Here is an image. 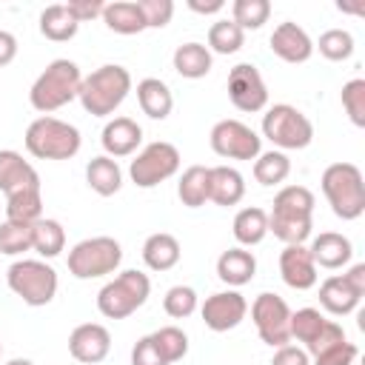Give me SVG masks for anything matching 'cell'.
Wrapping results in <instances>:
<instances>
[{
    "instance_id": "cell-1",
    "label": "cell",
    "mask_w": 365,
    "mask_h": 365,
    "mask_svg": "<svg viewBox=\"0 0 365 365\" xmlns=\"http://www.w3.org/2000/svg\"><path fill=\"white\" fill-rule=\"evenodd\" d=\"M80 83H83L80 66H77L74 60L57 57V60H51V63L37 74V80L31 83L29 103H31L34 111L51 114V111L68 106L71 100H77Z\"/></svg>"
},
{
    "instance_id": "cell-2",
    "label": "cell",
    "mask_w": 365,
    "mask_h": 365,
    "mask_svg": "<svg viewBox=\"0 0 365 365\" xmlns=\"http://www.w3.org/2000/svg\"><path fill=\"white\" fill-rule=\"evenodd\" d=\"M128 91H131L128 68L120 63H106V66H100L83 77L77 100L83 103V108L91 117H108L123 106Z\"/></svg>"
},
{
    "instance_id": "cell-3",
    "label": "cell",
    "mask_w": 365,
    "mask_h": 365,
    "mask_svg": "<svg viewBox=\"0 0 365 365\" xmlns=\"http://www.w3.org/2000/svg\"><path fill=\"white\" fill-rule=\"evenodd\" d=\"M23 143H26V151L37 160H71L80 151L83 137L77 125L43 114L29 123Z\"/></svg>"
},
{
    "instance_id": "cell-4",
    "label": "cell",
    "mask_w": 365,
    "mask_h": 365,
    "mask_svg": "<svg viewBox=\"0 0 365 365\" xmlns=\"http://www.w3.org/2000/svg\"><path fill=\"white\" fill-rule=\"evenodd\" d=\"M322 194L339 220H356L365 211V180L354 163H331L319 177Z\"/></svg>"
},
{
    "instance_id": "cell-5",
    "label": "cell",
    "mask_w": 365,
    "mask_h": 365,
    "mask_svg": "<svg viewBox=\"0 0 365 365\" xmlns=\"http://www.w3.org/2000/svg\"><path fill=\"white\" fill-rule=\"evenodd\" d=\"M148 294H151V279L143 271L128 268L97 291V311L106 319H125L145 305Z\"/></svg>"
},
{
    "instance_id": "cell-6",
    "label": "cell",
    "mask_w": 365,
    "mask_h": 365,
    "mask_svg": "<svg viewBox=\"0 0 365 365\" xmlns=\"http://www.w3.org/2000/svg\"><path fill=\"white\" fill-rule=\"evenodd\" d=\"M9 288L31 308H43L57 294V271L46 259H14L6 271Z\"/></svg>"
},
{
    "instance_id": "cell-7",
    "label": "cell",
    "mask_w": 365,
    "mask_h": 365,
    "mask_svg": "<svg viewBox=\"0 0 365 365\" xmlns=\"http://www.w3.org/2000/svg\"><path fill=\"white\" fill-rule=\"evenodd\" d=\"M262 137L277 145V151H299L314 140L311 120L288 103H277L262 114Z\"/></svg>"
},
{
    "instance_id": "cell-8",
    "label": "cell",
    "mask_w": 365,
    "mask_h": 365,
    "mask_svg": "<svg viewBox=\"0 0 365 365\" xmlns=\"http://www.w3.org/2000/svg\"><path fill=\"white\" fill-rule=\"evenodd\" d=\"M68 274L77 279H97L114 274L123 262V245L114 237H88L68 251Z\"/></svg>"
},
{
    "instance_id": "cell-9",
    "label": "cell",
    "mask_w": 365,
    "mask_h": 365,
    "mask_svg": "<svg viewBox=\"0 0 365 365\" xmlns=\"http://www.w3.org/2000/svg\"><path fill=\"white\" fill-rule=\"evenodd\" d=\"M177 171H180V151H177V145H171L165 140L148 143L128 165V177L137 188H154V185L171 180Z\"/></svg>"
},
{
    "instance_id": "cell-10",
    "label": "cell",
    "mask_w": 365,
    "mask_h": 365,
    "mask_svg": "<svg viewBox=\"0 0 365 365\" xmlns=\"http://www.w3.org/2000/svg\"><path fill=\"white\" fill-rule=\"evenodd\" d=\"M251 319L265 345L279 348V345L291 342V308L279 294L262 291L251 302Z\"/></svg>"
},
{
    "instance_id": "cell-11",
    "label": "cell",
    "mask_w": 365,
    "mask_h": 365,
    "mask_svg": "<svg viewBox=\"0 0 365 365\" xmlns=\"http://www.w3.org/2000/svg\"><path fill=\"white\" fill-rule=\"evenodd\" d=\"M208 143H211L214 154L222 157V160H257L259 151H262V137L240 120L214 123V128L208 134Z\"/></svg>"
},
{
    "instance_id": "cell-12",
    "label": "cell",
    "mask_w": 365,
    "mask_h": 365,
    "mask_svg": "<svg viewBox=\"0 0 365 365\" xmlns=\"http://www.w3.org/2000/svg\"><path fill=\"white\" fill-rule=\"evenodd\" d=\"M228 100L245 114H257L268 106V86L254 63H237L228 71Z\"/></svg>"
},
{
    "instance_id": "cell-13",
    "label": "cell",
    "mask_w": 365,
    "mask_h": 365,
    "mask_svg": "<svg viewBox=\"0 0 365 365\" xmlns=\"http://www.w3.org/2000/svg\"><path fill=\"white\" fill-rule=\"evenodd\" d=\"M200 314H202L205 328H211V331H217V334H225V331L237 328V325L245 319L248 302H245V297H242L240 291L228 288V291H217V294L205 297Z\"/></svg>"
},
{
    "instance_id": "cell-14",
    "label": "cell",
    "mask_w": 365,
    "mask_h": 365,
    "mask_svg": "<svg viewBox=\"0 0 365 365\" xmlns=\"http://www.w3.org/2000/svg\"><path fill=\"white\" fill-rule=\"evenodd\" d=\"M111 351V334L100 322H83L68 334V354L83 365H97Z\"/></svg>"
},
{
    "instance_id": "cell-15",
    "label": "cell",
    "mask_w": 365,
    "mask_h": 365,
    "mask_svg": "<svg viewBox=\"0 0 365 365\" xmlns=\"http://www.w3.org/2000/svg\"><path fill=\"white\" fill-rule=\"evenodd\" d=\"M268 46H271V51H274L279 60L294 63V66L311 60V54H314V40H311L308 31H305L302 26H297L294 20L279 23V26L271 31Z\"/></svg>"
},
{
    "instance_id": "cell-16",
    "label": "cell",
    "mask_w": 365,
    "mask_h": 365,
    "mask_svg": "<svg viewBox=\"0 0 365 365\" xmlns=\"http://www.w3.org/2000/svg\"><path fill=\"white\" fill-rule=\"evenodd\" d=\"M279 277L294 291H308L317 285V265L305 245H285L279 254Z\"/></svg>"
},
{
    "instance_id": "cell-17",
    "label": "cell",
    "mask_w": 365,
    "mask_h": 365,
    "mask_svg": "<svg viewBox=\"0 0 365 365\" xmlns=\"http://www.w3.org/2000/svg\"><path fill=\"white\" fill-rule=\"evenodd\" d=\"M100 143H103V151L106 157L117 160V157H128L140 148L143 143V128L137 125V120L131 117H114L103 125V134H100Z\"/></svg>"
},
{
    "instance_id": "cell-18",
    "label": "cell",
    "mask_w": 365,
    "mask_h": 365,
    "mask_svg": "<svg viewBox=\"0 0 365 365\" xmlns=\"http://www.w3.org/2000/svg\"><path fill=\"white\" fill-rule=\"evenodd\" d=\"M308 251H311L314 265L317 268H328V271H336V268L348 265L351 257H354L351 240L345 234H339V231H322V234H317L311 240Z\"/></svg>"
},
{
    "instance_id": "cell-19",
    "label": "cell",
    "mask_w": 365,
    "mask_h": 365,
    "mask_svg": "<svg viewBox=\"0 0 365 365\" xmlns=\"http://www.w3.org/2000/svg\"><path fill=\"white\" fill-rule=\"evenodd\" d=\"M245 197V180L234 165H211L208 168V200L214 205H237Z\"/></svg>"
},
{
    "instance_id": "cell-20",
    "label": "cell",
    "mask_w": 365,
    "mask_h": 365,
    "mask_svg": "<svg viewBox=\"0 0 365 365\" xmlns=\"http://www.w3.org/2000/svg\"><path fill=\"white\" fill-rule=\"evenodd\" d=\"M31 185H40V174L34 171V165L23 160L20 151L0 148V191L11 194L20 188H31Z\"/></svg>"
},
{
    "instance_id": "cell-21",
    "label": "cell",
    "mask_w": 365,
    "mask_h": 365,
    "mask_svg": "<svg viewBox=\"0 0 365 365\" xmlns=\"http://www.w3.org/2000/svg\"><path fill=\"white\" fill-rule=\"evenodd\" d=\"M254 274H257V257L242 245L228 248L217 257V277L231 288L248 285L254 279Z\"/></svg>"
},
{
    "instance_id": "cell-22",
    "label": "cell",
    "mask_w": 365,
    "mask_h": 365,
    "mask_svg": "<svg viewBox=\"0 0 365 365\" xmlns=\"http://www.w3.org/2000/svg\"><path fill=\"white\" fill-rule=\"evenodd\" d=\"M137 103L145 117L151 120H165L174 108V94L160 77H145L137 83Z\"/></svg>"
},
{
    "instance_id": "cell-23",
    "label": "cell",
    "mask_w": 365,
    "mask_h": 365,
    "mask_svg": "<svg viewBox=\"0 0 365 365\" xmlns=\"http://www.w3.org/2000/svg\"><path fill=\"white\" fill-rule=\"evenodd\" d=\"M182 251H180V242L174 234L168 231H157L151 234L145 242H143V262L151 268V271H171L177 262H180Z\"/></svg>"
},
{
    "instance_id": "cell-24",
    "label": "cell",
    "mask_w": 365,
    "mask_h": 365,
    "mask_svg": "<svg viewBox=\"0 0 365 365\" xmlns=\"http://www.w3.org/2000/svg\"><path fill=\"white\" fill-rule=\"evenodd\" d=\"M86 182L94 194L100 197H114L120 188H123V171L117 165V160L100 154V157H91L88 165H86Z\"/></svg>"
},
{
    "instance_id": "cell-25",
    "label": "cell",
    "mask_w": 365,
    "mask_h": 365,
    "mask_svg": "<svg viewBox=\"0 0 365 365\" xmlns=\"http://www.w3.org/2000/svg\"><path fill=\"white\" fill-rule=\"evenodd\" d=\"M171 63H174V71H177L180 77H185V80H200V77H205V74L211 71L214 57H211V51H208L202 43H194V40H191V43H182V46L174 48Z\"/></svg>"
},
{
    "instance_id": "cell-26",
    "label": "cell",
    "mask_w": 365,
    "mask_h": 365,
    "mask_svg": "<svg viewBox=\"0 0 365 365\" xmlns=\"http://www.w3.org/2000/svg\"><path fill=\"white\" fill-rule=\"evenodd\" d=\"M40 217H43V191H40V185L6 194V220L9 222L34 225Z\"/></svg>"
},
{
    "instance_id": "cell-27",
    "label": "cell",
    "mask_w": 365,
    "mask_h": 365,
    "mask_svg": "<svg viewBox=\"0 0 365 365\" xmlns=\"http://www.w3.org/2000/svg\"><path fill=\"white\" fill-rule=\"evenodd\" d=\"M314 194L305 185H285L277 191L274 205L268 214L277 217H297V220H314Z\"/></svg>"
},
{
    "instance_id": "cell-28",
    "label": "cell",
    "mask_w": 365,
    "mask_h": 365,
    "mask_svg": "<svg viewBox=\"0 0 365 365\" xmlns=\"http://www.w3.org/2000/svg\"><path fill=\"white\" fill-rule=\"evenodd\" d=\"M231 231H234V240H237L242 248L259 245V242L268 237V211L259 208V205L240 208L237 217H234Z\"/></svg>"
},
{
    "instance_id": "cell-29",
    "label": "cell",
    "mask_w": 365,
    "mask_h": 365,
    "mask_svg": "<svg viewBox=\"0 0 365 365\" xmlns=\"http://www.w3.org/2000/svg\"><path fill=\"white\" fill-rule=\"evenodd\" d=\"M359 299L362 297L351 291V285L342 279V274H334V277L322 279V285H319V305L334 317H345V314L356 311Z\"/></svg>"
},
{
    "instance_id": "cell-30",
    "label": "cell",
    "mask_w": 365,
    "mask_h": 365,
    "mask_svg": "<svg viewBox=\"0 0 365 365\" xmlns=\"http://www.w3.org/2000/svg\"><path fill=\"white\" fill-rule=\"evenodd\" d=\"M103 23L114 34H140V31H145V17H143L137 0H114V3H106Z\"/></svg>"
},
{
    "instance_id": "cell-31",
    "label": "cell",
    "mask_w": 365,
    "mask_h": 365,
    "mask_svg": "<svg viewBox=\"0 0 365 365\" xmlns=\"http://www.w3.org/2000/svg\"><path fill=\"white\" fill-rule=\"evenodd\" d=\"M80 31V23L71 17V11L66 9V3H54V6H46L40 11V34L51 43H66L71 37H77Z\"/></svg>"
},
{
    "instance_id": "cell-32",
    "label": "cell",
    "mask_w": 365,
    "mask_h": 365,
    "mask_svg": "<svg viewBox=\"0 0 365 365\" xmlns=\"http://www.w3.org/2000/svg\"><path fill=\"white\" fill-rule=\"evenodd\" d=\"M63 248H66V228L51 217H40L31 225V251H37L43 259H54L63 254Z\"/></svg>"
},
{
    "instance_id": "cell-33",
    "label": "cell",
    "mask_w": 365,
    "mask_h": 365,
    "mask_svg": "<svg viewBox=\"0 0 365 365\" xmlns=\"http://www.w3.org/2000/svg\"><path fill=\"white\" fill-rule=\"evenodd\" d=\"M177 197L185 208H200L208 202V168L205 165H188L180 174Z\"/></svg>"
},
{
    "instance_id": "cell-34",
    "label": "cell",
    "mask_w": 365,
    "mask_h": 365,
    "mask_svg": "<svg viewBox=\"0 0 365 365\" xmlns=\"http://www.w3.org/2000/svg\"><path fill=\"white\" fill-rule=\"evenodd\" d=\"M288 174H291V160H288L285 151H277V148L259 151V157L254 160V180L265 188L285 182Z\"/></svg>"
},
{
    "instance_id": "cell-35",
    "label": "cell",
    "mask_w": 365,
    "mask_h": 365,
    "mask_svg": "<svg viewBox=\"0 0 365 365\" xmlns=\"http://www.w3.org/2000/svg\"><path fill=\"white\" fill-rule=\"evenodd\" d=\"M242 40H245V31L234 20H217L208 29V46L205 48L214 54H237L242 48Z\"/></svg>"
},
{
    "instance_id": "cell-36",
    "label": "cell",
    "mask_w": 365,
    "mask_h": 365,
    "mask_svg": "<svg viewBox=\"0 0 365 365\" xmlns=\"http://www.w3.org/2000/svg\"><path fill=\"white\" fill-rule=\"evenodd\" d=\"M151 342L157 345L160 356H163L168 365H171V362H180V359L188 354V336H185V331L177 328V325H163V328H157V331L151 334Z\"/></svg>"
},
{
    "instance_id": "cell-37",
    "label": "cell",
    "mask_w": 365,
    "mask_h": 365,
    "mask_svg": "<svg viewBox=\"0 0 365 365\" xmlns=\"http://www.w3.org/2000/svg\"><path fill=\"white\" fill-rule=\"evenodd\" d=\"M314 48H319V54L325 60L342 63V60H348L354 54V34L348 29H328V31L319 34V40H317Z\"/></svg>"
},
{
    "instance_id": "cell-38",
    "label": "cell",
    "mask_w": 365,
    "mask_h": 365,
    "mask_svg": "<svg viewBox=\"0 0 365 365\" xmlns=\"http://www.w3.org/2000/svg\"><path fill=\"white\" fill-rule=\"evenodd\" d=\"M271 17V3L268 0H234L231 3V20L245 31V29H262Z\"/></svg>"
},
{
    "instance_id": "cell-39",
    "label": "cell",
    "mask_w": 365,
    "mask_h": 365,
    "mask_svg": "<svg viewBox=\"0 0 365 365\" xmlns=\"http://www.w3.org/2000/svg\"><path fill=\"white\" fill-rule=\"evenodd\" d=\"M200 299H197V291L191 285H171L163 297V311L171 317V319H185L197 311Z\"/></svg>"
},
{
    "instance_id": "cell-40",
    "label": "cell",
    "mask_w": 365,
    "mask_h": 365,
    "mask_svg": "<svg viewBox=\"0 0 365 365\" xmlns=\"http://www.w3.org/2000/svg\"><path fill=\"white\" fill-rule=\"evenodd\" d=\"M31 251V225L23 222H0V254L6 257H20Z\"/></svg>"
},
{
    "instance_id": "cell-41",
    "label": "cell",
    "mask_w": 365,
    "mask_h": 365,
    "mask_svg": "<svg viewBox=\"0 0 365 365\" xmlns=\"http://www.w3.org/2000/svg\"><path fill=\"white\" fill-rule=\"evenodd\" d=\"M342 108L348 114V120L356 125V128H365V80L362 77H354L342 86Z\"/></svg>"
},
{
    "instance_id": "cell-42",
    "label": "cell",
    "mask_w": 365,
    "mask_h": 365,
    "mask_svg": "<svg viewBox=\"0 0 365 365\" xmlns=\"http://www.w3.org/2000/svg\"><path fill=\"white\" fill-rule=\"evenodd\" d=\"M325 325V317L319 314V308H299V311H291V339L308 345L319 328Z\"/></svg>"
},
{
    "instance_id": "cell-43",
    "label": "cell",
    "mask_w": 365,
    "mask_h": 365,
    "mask_svg": "<svg viewBox=\"0 0 365 365\" xmlns=\"http://www.w3.org/2000/svg\"><path fill=\"white\" fill-rule=\"evenodd\" d=\"M356 356H359V348L354 342L342 339V342L319 351L317 356H311V365H354Z\"/></svg>"
},
{
    "instance_id": "cell-44",
    "label": "cell",
    "mask_w": 365,
    "mask_h": 365,
    "mask_svg": "<svg viewBox=\"0 0 365 365\" xmlns=\"http://www.w3.org/2000/svg\"><path fill=\"white\" fill-rule=\"evenodd\" d=\"M137 6L145 17V29H163L174 17V3L171 0H137Z\"/></svg>"
},
{
    "instance_id": "cell-45",
    "label": "cell",
    "mask_w": 365,
    "mask_h": 365,
    "mask_svg": "<svg viewBox=\"0 0 365 365\" xmlns=\"http://www.w3.org/2000/svg\"><path fill=\"white\" fill-rule=\"evenodd\" d=\"M342 339H348L345 331H342V325L334 322V319H325V325L319 328V334L305 345V354H308V356H317L319 351H325V348H331V345H336V342H342Z\"/></svg>"
},
{
    "instance_id": "cell-46",
    "label": "cell",
    "mask_w": 365,
    "mask_h": 365,
    "mask_svg": "<svg viewBox=\"0 0 365 365\" xmlns=\"http://www.w3.org/2000/svg\"><path fill=\"white\" fill-rule=\"evenodd\" d=\"M131 365H168V362L160 356V351H157V345L151 342V334H148V336H140L134 342V348H131Z\"/></svg>"
},
{
    "instance_id": "cell-47",
    "label": "cell",
    "mask_w": 365,
    "mask_h": 365,
    "mask_svg": "<svg viewBox=\"0 0 365 365\" xmlns=\"http://www.w3.org/2000/svg\"><path fill=\"white\" fill-rule=\"evenodd\" d=\"M66 9L71 11V17H74L77 23H86V20L103 17L106 3H103V0H71V3H66Z\"/></svg>"
},
{
    "instance_id": "cell-48",
    "label": "cell",
    "mask_w": 365,
    "mask_h": 365,
    "mask_svg": "<svg viewBox=\"0 0 365 365\" xmlns=\"http://www.w3.org/2000/svg\"><path fill=\"white\" fill-rule=\"evenodd\" d=\"M271 365H311V356L299 345H279L271 356Z\"/></svg>"
},
{
    "instance_id": "cell-49",
    "label": "cell",
    "mask_w": 365,
    "mask_h": 365,
    "mask_svg": "<svg viewBox=\"0 0 365 365\" xmlns=\"http://www.w3.org/2000/svg\"><path fill=\"white\" fill-rule=\"evenodd\" d=\"M342 279L351 285V291H354V294L365 297V262H354V265L342 274Z\"/></svg>"
},
{
    "instance_id": "cell-50",
    "label": "cell",
    "mask_w": 365,
    "mask_h": 365,
    "mask_svg": "<svg viewBox=\"0 0 365 365\" xmlns=\"http://www.w3.org/2000/svg\"><path fill=\"white\" fill-rule=\"evenodd\" d=\"M17 57V37L6 29H0V68L9 66Z\"/></svg>"
},
{
    "instance_id": "cell-51",
    "label": "cell",
    "mask_w": 365,
    "mask_h": 365,
    "mask_svg": "<svg viewBox=\"0 0 365 365\" xmlns=\"http://www.w3.org/2000/svg\"><path fill=\"white\" fill-rule=\"evenodd\" d=\"M188 9L197 14H217L225 9V0H188Z\"/></svg>"
},
{
    "instance_id": "cell-52",
    "label": "cell",
    "mask_w": 365,
    "mask_h": 365,
    "mask_svg": "<svg viewBox=\"0 0 365 365\" xmlns=\"http://www.w3.org/2000/svg\"><path fill=\"white\" fill-rule=\"evenodd\" d=\"M6 365H34V362H31V359H20V356H17V359H9Z\"/></svg>"
},
{
    "instance_id": "cell-53",
    "label": "cell",
    "mask_w": 365,
    "mask_h": 365,
    "mask_svg": "<svg viewBox=\"0 0 365 365\" xmlns=\"http://www.w3.org/2000/svg\"><path fill=\"white\" fill-rule=\"evenodd\" d=\"M0 354H3V342H0Z\"/></svg>"
}]
</instances>
